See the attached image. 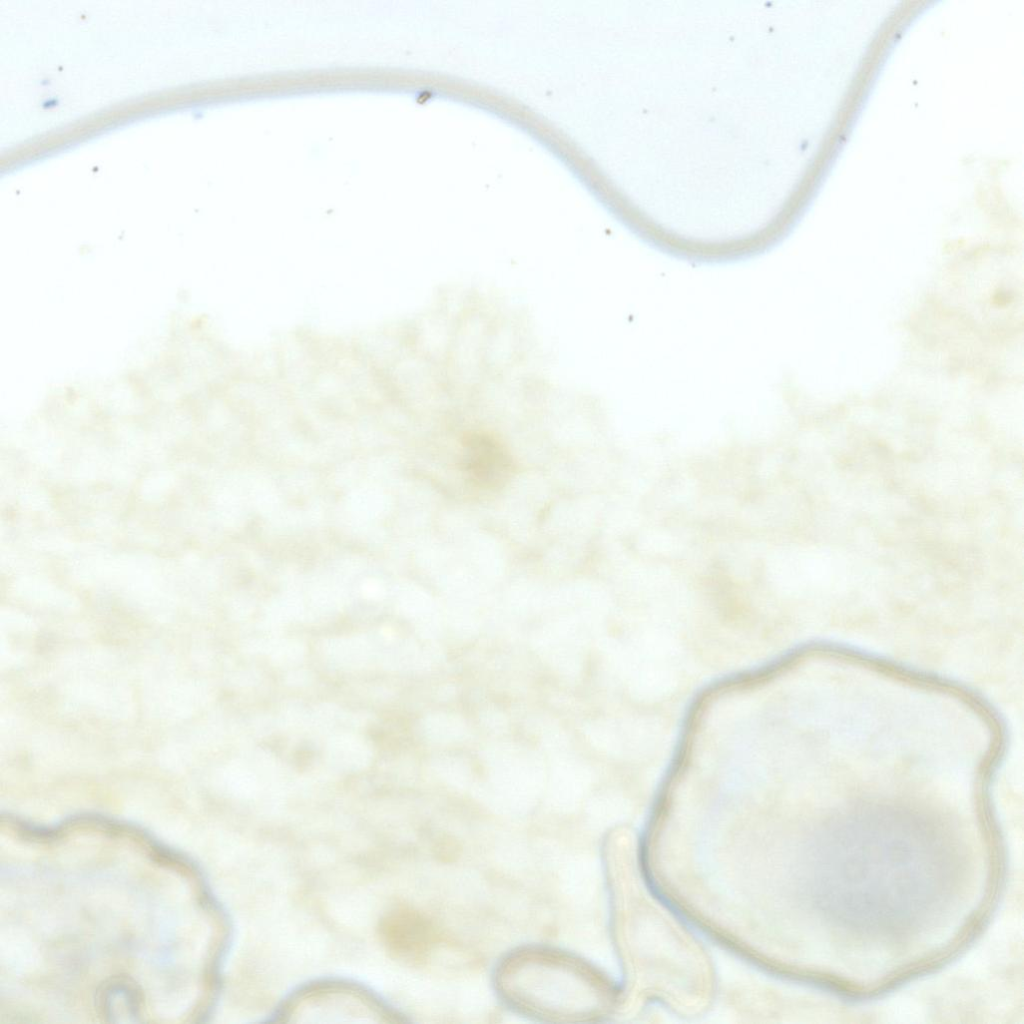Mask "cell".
<instances>
[{"label":"cell","instance_id":"3","mask_svg":"<svg viewBox=\"0 0 1024 1024\" xmlns=\"http://www.w3.org/2000/svg\"><path fill=\"white\" fill-rule=\"evenodd\" d=\"M467 464L472 477L486 486L504 480L509 461L502 447L493 439L474 435L467 443Z\"/></svg>","mask_w":1024,"mask_h":1024},{"label":"cell","instance_id":"2","mask_svg":"<svg viewBox=\"0 0 1024 1024\" xmlns=\"http://www.w3.org/2000/svg\"><path fill=\"white\" fill-rule=\"evenodd\" d=\"M382 933L389 948L404 958H417L428 945L426 925L407 911L390 914L382 923Z\"/></svg>","mask_w":1024,"mask_h":1024},{"label":"cell","instance_id":"1","mask_svg":"<svg viewBox=\"0 0 1024 1024\" xmlns=\"http://www.w3.org/2000/svg\"><path fill=\"white\" fill-rule=\"evenodd\" d=\"M494 983L506 1005L542 1022H590L610 1003L609 985L591 964L552 947L512 951L498 964Z\"/></svg>","mask_w":1024,"mask_h":1024}]
</instances>
